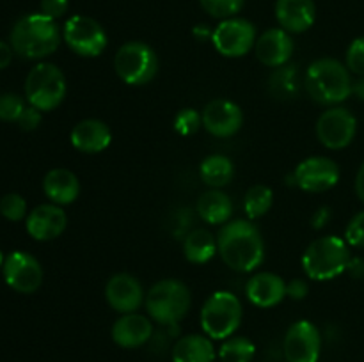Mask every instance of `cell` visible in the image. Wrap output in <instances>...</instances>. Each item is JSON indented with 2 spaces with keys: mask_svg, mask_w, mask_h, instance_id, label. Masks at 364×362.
<instances>
[{
  "mask_svg": "<svg viewBox=\"0 0 364 362\" xmlns=\"http://www.w3.org/2000/svg\"><path fill=\"white\" fill-rule=\"evenodd\" d=\"M68 7H70V0H41V13L53 20L66 14Z\"/></svg>",
  "mask_w": 364,
  "mask_h": 362,
  "instance_id": "74e56055",
  "label": "cell"
},
{
  "mask_svg": "<svg viewBox=\"0 0 364 362\" xmlns=\"http://www.w3.org/2000/svg\"><path fill=\"white\" fill-rule=\"evenodd\" d=\"M0 213L11 222H18L27 213V202L20 194H7L0 199Z\"/></svg>",
  "mask_w": 364,
  "mask_h": 362,
  "instance_id": "d6a6232c",
  "label": "cell"
},
{
  "mask_svg": "<svg viewBox=\"0 0 364 362\" xmlns=\"http://www.w3.org/2000/svg\"><path fill=\"white\" fill-rule=\"evenodd\" d=\"M173 362H215V348L208 336L188 334L173 346Z\"/></svg>",
  "mask_w": 364,
  "mask_h": 362,
  "instance_id": "cb8c5ba5",
  "label": "cell"
},
{
  "mask_svg": "<svg viewBox=\"0 0 364 362\" xmlns=\"http://www.w3.org/2000/svg\"><path fill=\"white\" fill-rule=\"evenodd\" d=\"M203 124L201 116L198 114V110L194 109H183L176 114L174 117V130L178 131L183 137H191L196 131L199 130V126Z\"/></svg>",
  "mask_w": 364,
  "mask_h": 362,
  "instance_id": "836d02e7",
  "label": "cell"
},
{
  "mask_svg": "<svg viewBox=\"0 0 364 362\" xmlns=\"http://www.w3.org/2000/svg\"><path fill=\"white\" fill-rule=\"evenodd\" d=\"M316 9L313 0H277L276 18L281 28L294 34H301L315 23Z\"/></svg>",
  "mask_w": 364,
  "mask_h": 362,
  "instance_id": "44dd1931",
  "label": "cell"
},
{
  "mask_svg": "<svg viewBox=\"0 0 364 362\" xmlns=\"http://www.w3.org/2000/svg\"><path fill=\"white\" fill-rule=\"evenodd\" d=\"M116 73L124 84L144 85L151 82L159 71V57L155 50L142 41L124 43L114 57Z\"/></svg>",
  "mask_w": 364,
  "mask_h": 362,
  "instance_id": "ba28073f",
  "label": "cell"
},
{
  "mask_svg": "<svg viewBox=\"0 0 364 362\" xmlns=\"http://www.w3.org/2000/svg\"><path fill=\"white\" fill-rule=\"evenodd\" d=\"M245 295L258 307H274L287 298V283L276 273L259 272L247 280Z\"/></svg>",
  "mask_w": 364,
  "mask_h": 362,
  "instance_id": "d6986e66",
  "label": "cell"
},
{
  "mask_svg": "<svg viewBox=\"0 0 364 362\" xmlns=\"http://www.w3.org/2000/svg\"><path fill=\"white\" fill-rule=\"evenodd\" d=\"M43 190L53 204H71L73 201H77L78 194H80V181L71 170L59 167L46 174L43 180Z\"/></svg>",
  "mask_w": 364,
  "mask_h": 362,
  "instance_id": "603a6c76",
  "label": "cell"
},
{
  "mask_svg": "<svg viewBox=\"0 0 364 362\" xmlns=\"http://www.w3.org/2000/svg\"><path fill=\"white\" fill-rule=\"evenodd\" d=\"M199 2L210 16L226 20V18L235 16L244 7L245 0H199Z\"/></svg>",
  "mask_w": 364,
  "mask_h": 362,
  "instance_id": "4dcf8cb0",
  "label": "cell"
},
{
  "mask_svg": "<svg viewBox=\"0 0 364 362\" xmlns=\"http://www.w3.org/2000/svg\"><path fill=\"white\" fill-rule=\"evenodd\" d=\"M212 43L217 52L224 57H244L255 48L256 28L244 18H226L215 27Z\"/></svg>",
  "mask_w": 364,
  "mask_h": 362,
  "instance_id": "30bf717a",
  "label": "cell"
},
{
  "mask_svg": "<svg viewBox=\"0 0 364 362\" xmlns=\"http://www.w3.org/2000/svg\"><path fill=\"white\" fill-rule=\"evenodd\" d=\"M358 121L350 110L333 106L326 110L316 121V137L320 144L329 149H343L354 141Z\"/></svg>",
  "mask_w": 364,
  "mask_h": 362,
  "instance_id": "8fae6325",
  "label": "cell"
},
{
  "mask_svg": "<svg viewBox=\"0 0 364 362\" xmlns=\"http://www.w3.org/2000/svg\"><path fill=\"white\" fill-rule=\"evenodd\" d=\"M25 96L32 106L41 112L57 109L66 96L64 73L50 62H39L32 67L25 80Z\"/></svg>",
  "mask_w": 364,
  "mask_h": 362,
  "instance_id": "8992f818",
  "label": "cell"
},
{
  "mask_svg": "<svg viewBox=\"0 0 364 362\" xmlns=\"http://www.w3.org/2000/svg\"><path fill=\"white\" fill-rule=\"evenodd\" d=\"M63 38L80 57H98L107 48V34L95 18L75 14L64 23Z\"/></svg>",
  "mask_w": 364,
  "mask_h": 362,
  "instance_id": "9c48e42d",
  "label": "cell"
},
{
  "mask_svg": "<svg viewBox=\"0 0 364 362\" xmlns=\"http://www.w3.org/2000/svg\"><path fill=\"white\" fill-rule=\"evenodd\" d=\"M309 286L304 279H294L287 284V297H290L291 300H302V298L308 297Z\"/></svg>",
  "mask_w": 364,
  "mask_h": 362,
  "instance_id": "f35d334b",
  "label": "cell"
},
{
  "mask_svg": "<svg viewBox=\"0 0 364 362\" xmlns=\"http://www.w3.org/2000/svg\"><path fill=\"white\" fill-rule=\"evenodd\" d=\"M272 201L274 194L269 187H265V185H255L245 194L244 209L251 220L259 219L265 213H269V209L272 208Z\"/></svg>",
  "mask_w": 364,
  "mask_h": 362,
  "instance_id": "f1b7e54d",
  "label": "cell"
},
{
  "mask_svg": "<svg viewBox=\"0 0 364 362\" xmlns=\"http://www.w3.org/2000/svg\"><path fill=\"white\" fill-rule=\"evenodd\" d=\"M294 39L284 28H270L263 32L255 45V53L262 64L269 67H279L288 64L294 55Z\"/></svg>",
  "mask_w": 364,
  "mask_h": 362,
  "instance_id": "ac0fdd59",
  "label": "cell"
},
{
  "mask_svg": "<svg viewBox=\"0 0 364 362\" xmlns=\"http://www.w3.org/2000/svg\"><path fill=\"white\" fill-rule=\"evenodd\" d=\"M60 43V31L55 20L43 13L20 18L11 31L14 53L25 59H45L52 55Z\"/></svg>",
  "mask_w": 364,
  "mask_h": 362,
  "instance_id": "7a4b0ae2",
  "label": "cell"
},
{
  "mask_svg": "<svg viewBox=\"0 0 364 362\" xmlns=\"http://www.w3.org/2000/svg\"><path fill=\"white\" fill-rule=\"evenodd\" d=\"M269 91L277 99H291L299 92V70L295 64L276 67L269 78Z\"/></svg>",
  "mask_w": 364,
  "mask_h": 362,
  "instance_id": "83f0119b",
  "label": "cell"
},
{
  "mask_svg": "<svg viewBox=\"0 0 364 362\" xmlns=\"http://www.w3.org/2000/svg\"><path fill=\"white\" fill-rule=\"evenodd\" d=\"M105 298L114 311L128 314L141 307L144 302V290L137 277L130 273H116L107 283Z\"/></svg>",
  "mask_w": 364,
  "mask_h": 362,
  "instance_id": "2e32d148",
  "label": "cell"
},
{
  "mask_svg": "<svg viewBox=\"0 0 364 362\" xmlns=\"http://www.w3.org/2000/svg\"><path fill=\"white\" fill-rule=\"evenodd\" d=\"M320 350V330L308 319L295 322L284 334L283 353L288 362H318Z\"/></svg>",
  "mask_w": 364,
  "mask_h": 362,
  "instance_id": "7c38bea8",
  "label": "cell"
},
{
  "mask_svg": "<svg viewBox=\"0 0 364 362\" xmlns=\"http://www.w3.org/2000/svg\"><path fill=\"white\" fill-rule=\"evenodd\" d=\"M329 220H331V209L326 208V206H322V208H318L315 213H313L311 226L315 227V229H322V227L327 226Z\"/></svg>",
  "mask_w": 364,
  "mask_h": 362,
  "instance_id": "ab89813d",
  "label": "cell"
},
{
  "mask_svg": "<svg viewBox=\"0 0 364 362\" xmlns=\"http://www.w3.org/2000/svg\"><path fill=\"white\" fill-rule=\"evenodd\" d=\"M4 279L18 293H34L43 284V268L34 256L14 251L4 261Z\"/></svg>",
  "mask_w": 364,
  "mask_h": 362,
  "instance_id": "4fadbf2b",
  "label": "cell"
},
{
  "mask_svg": "<svg viewBox=\"0 0 364 362\" xmlns=\"http://www.w3.org/2000/svg\"><path fill=\"white\" fill-rule=\"evenodd\" d=\"M306 89L315 102L322 105H338L354 91L350 73L336 59H318L306 71Z\"/></svg>",
  "mask_w": 364,
  "mask_h": 362,
  "instance_id": "3957f363",
  "label": "cell"
},
{
  "mask_svg": "<svg viewBox=\"0 0 364 362\" xmlns=\"http://www.w3.org/2000/svg\"><path fill=\"white\" fill-rule=\"evenodd\" d=\"M192 297L188 287L178 279H164L146 295V309L149 318L160 325H176L188 312Z\"/></svg>",
  "mask_w": 364,
  "mask_h": 362,
  "instance_id": "5b68a950",
  "label": "cell"
},
{
  "mask_svg": "<svg viewBox=\"0 0 364 362\" xmlns=\"http://www.w3.org/2000/svg\"><path fill=\"white\" fill-rule=\"evenodd\" d=\"M355 194H358V197L364 202V162L361 169H359L358 176H355Z\"/></svg>",
  "mask_w": 364,
  "mask_h": 362,
  "instance_id": "7bdbcfd3",
  "label": "cell"
},
{
  "mask_svg": "<svg viewBox=\"0 0 364 362\" xmlns=\"http://www.w3.org/2000/svg\"><path fill=\"white\" fill-rule=\"evenodd\" d=\"M347 67L355 75L364 77V35L352 41L347 50Z\"/></svg>",
  "mask_w": 364,
  "mask_h": 362,
  "instance_id": "e575fe53",
  "label": "cell"
},
{
  "mask_svg": "<svg viewBox=\"0 0 364 362\" xmlns=\"http://www.w3.org/2000/svg\"><path fill=\"white\" fill-rule=\"evenodd\" d=\"M27 233L38 241L55 240L64 233L68 226V216L60 206L41 204L32 209L27 216Z\"/></svg>",
  "mask_w": 364,
  "mask_h": 362,
  "instance_id": "e0dca14e",
  "label": "cell"
},
{
  "mask_svg": "<svg viewBox=\"0 0 364 362\" xmlns=\"http://www.w3.org/2000/svg\"><path fill=\"white\" fill-rule=\"evenodd\" d=\"M350 261L348 243L338 236H322L311 241L302 256V268L313 280H331L347 272Z\"/></svg>",
  "mask_w": 364,
  "mask_h": 362,
  "instance_id": "277c9868",
  "label": "cell"
},
{
  "mask_svg": "<svg viewBox=\"0 0 364 362\" xmlns=\"http://www.w3.org/2000/svg\"><path fill=\"white\" fill-rule=\"evenodd\" d=\"M242 323V304L230 291H217L201 309V327L210 339H228Z\"/></svg>",
  "mask_w": 364,
  "mask_h": 362,
  "instance_id": "52a82bcc",
  "label": "cell"
},
{
  "mask_svg": "<svg viewBox=\"0 0 364 362\" xmlns=\"http://www.w3.org/2000/svg\"><path fill=\"white\" fill-rule=\"evenodd\" d=\"M352 92H354V94L358 96L359 99H363V102H364V78H361L359 82H355L354 91H352Z\"/></svg>",
  "mask_w": 364,
  "mask_h": 362,
  "instance_id": "f6af8a7d",
  "label": "cell"
},
{
  "mask_svg": "<svg viewBox=\"0 0 364 362\" xmlns=\"http://www.w3.org/2000/svg\"><path fill=\"white\" fill-rule=\"evenodd\" d=\"M199 174H201L203 183L208 185L210 188H223L233 180L235 165L228 156L212 155L203 160Z\"/></svg>",
  "mask_w": 364,
  "mask_h": 362,
  "instance_id": "4316f807",
  "label": "cell"
},
{
  "mask_svg": "<svg viewBox=\"0 0 364 362\" xmlns=\"http://www.w3.org/2000/svg\"><path fill=\"white\" fill-rule=\"evenodd\" d=\"M4 261H6V258H4L2 251H0V268H4Z\"/></svg>",
  "mask_w": 364,
  "mask_h": 362,
  "instance_id": "bcb514c9",
  "label": "cell"
},
{
  "mask_svg": "<svg viewBox=\"0 0 364 362\" xmlns=\"http://www.w3.org/2000/svg\"><path fill=\"white\" fill-rule=\"evenodd\" d=\"M345 241L352 247H364V212L358 213L345 229Z\"/></svg>",
  "mask_w": 364,
  "mask_h": 362,
  "instance_id": "d590c367",
  "label": "cell"
},
{
  "mask_svg": "<svg viewBox=\"0 0 364 362\" xmlns=\"http://www.w3.org/2000/svg\"><path fill=\"white\" fill-rule=\"evenodd\" d=\"M153 336V323L146 316L137 312H128L123 314L112 327V339L117 346L139 348L148 343Z\"/></svg>",
  "mask_w": 364,
  "mask_h": 362,
  "instance_id": "ffe728a7",
  "label": "cell"
},
{
  "mask_svg": "<svg viewBox=\"0 0 364 362\" xmlns=\"http://www.w3.org/2000/svg\"><path fill=\"white\" fill-rule=\"evenodd\" d=\"M13 46L7 45V43L0 41V70H4V67H7L11 64V60H13Z\"/></svg>",
  "mask_w": 364,
  "mask_h": 362,
  "instance_id": "b9f144b4",
  "label": "cell"
},
{
  "mask_svg": "<svg viewBox=\"0 0 364 362\" xmlns=\"http://www.w3.org/2000/svg\"><path fill=\"white\" fill-rule=\"evenodd\" d=\"M27 109L25 102L14 92H4L0 94V119L7 123H16L21 112Z\"/></svg>",
  "mask_w": 364,
  "mask_h": 362,
  "instance_id": "1f68e13d",
  "label": "cell"
},
{
  "mask_svg": "<svg viewBox=\"0 0 364 362\" xmlns=\"http://www.w3.org/2000/svg\"><path fill=\"white\" fill-rule=\"evenodd\" d=\"M217 252L231 270L240 273L252 272L265 259L262 234L249 220L226 224L217 236Z\"/></svg>",
  "mask_w": 364,
  "mask_h": 362,
  "instance_id": "6da1fadb",
  "label": "cell"
},
{
  "mask_svg": "<svg viewBox=\"0 0 364 362\" xmlns=\"http://www.w3.org/2000/svg\"><path fill=\"white\" fill-rule=\"evenodd\" d=\"M18 126L25 131H32L41 124V110H38L36 106H27V109L21 112L20 119L16 121Z\"/></svg>",
  "mask_w": 364,
  "mask_h": 362,
  "instance_id": "8d00e7d4",
  "label": "cell"
},
{
  "mask_svg": "<svg viewBox=\"0 0 364 362\" xmlns=\"http://www.w3.org/2000/svg\"><path fill=\"white\" fill-rule=\"evenodd\" d=\"M217 240L206 229H194L185 236L183 254L194 265H205L215 256Z\"/></svg>",
  "mask_w": 364,
  "mask_h": 362,
  "instance_id": "484cf974",
  "label": "cell"
},
{
  "mask_svg": "<svg viewBox=\"0 0 364 362\" xmlns=\"http://www.w3.org/2000/svg\"><path fill=\"white\" fill-rule=\"evenodd\" d=\"M203 126L213 137L228 138L233 137L244 123V114L237 103L230 99H213L205 106L201 114Z\"/></svg>",
  "mask_w": 364,
  "mask_h": 362,
  "instance_id": "9a60e30c",
  "label": "cell"
},
{
  "mask_svg": "<svg viewBox=\"0 0 364 362\" xmlns=\"http://www.w3.org/2000/svg\"><path fill=\"white\" fill-rule=\"evenodd\" d=\"M347 273L354 279H364V259L363 258H350L347 265Z\"/></svg>",
  "mask_w": 364,
  "mask_h": 362,
  "instance_id": "60d3db41",
  "label": "cell"
},
{
  "mask_svg": "<svg viewBox=\"0 0 364 362\" xmlns=\"http://www.w3.org/2000/svg\"><path fill=\"white\" fill-rule=\"evenodd\" d=\"M212 34H213V31H212V28L206 27V25H198V27L194 28V35L199 39V41H206V39H212Z\"/></svg>",
  "mask_w": 364,
  "mask_h": 362,
  "instance_id": "ee69618b",
  "label": "cell"
},
{
  "mask_svg": "<svg viewBox=\"0 0 364 362\" xmlns=\"http://www.w3.org/2000/svg\"><path fill=\"white\" fill-rule=\"evenodd\" d=\"M71 144L82 153H102L112 142L110 128L100 119H84L71 130Z\"/></svg>",
  "mask_w": 364,
  "mask_h": 362,
  "instance_id": "7402d4cb",
  "label": "cell"
},
{
  "mask_svg": "<svg viewBox=\"0 0 364 362\" xmlns=\"http://www.w3.org/2000/svg\"><path fill=\"white\" fill-rule=\"evenodd\" d=\"M294 180L304 192H326L340 181V167L327 156H311L299 163Z\"/></svg>",
  "mask_w": 364,
  "mask_h": 362,
  "instance_id": "5bb4252c",
  "label": "cell"
},
{
  "mask_svg": "<svg viewBox=\"0 0 364 362\" xmlns=\"http://www.w3.org/2000/svg\"><path fill=\"white\" fill-rule=\"evenodd\" d=\"M231 213H233V202L219 188H212L199 197L198 215L205 222L213 224V226L226 224L231 219Z\"/></svg>",
  "mask_w": 364,
  "mask_h": 362,
  "instance_id": "d4e9b609",
  "label": "cell"
},
{
  "mask_svg": "<svg viewBox=\"0 0 364 362\" xmlns=\"http://www.w3.org/2000/svg\"><path fill=\"white\" fill-rule=\"evenodd\" d=\"M256 346L247 337H228L219 350L223 362H251L255 358Z\"/></svg>",
  "mask_w": 364,
  "mask_h": 362,
  "instance_id": "f546056e",
  "label": "cell"
}]
</instances>
